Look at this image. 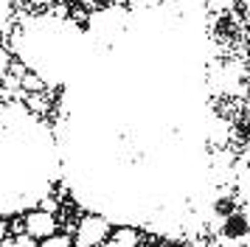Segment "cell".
<instances>
[{"mask_svg": "<svg viewBox=\"0 0 250 247\" xmlns=\"http://www.w3.org/2000/svg\"><path fill=\"white\" fill-rule=\"evenodd\" d=\"M110 222L99 213H84L73 227V247H102L110 239Z\"/></svg>", "mask_w": 250, "mask_h": 247, "instance_id": "obj_1", "label": "cell"}, {"mask_svg": "<svg viewBox=\"0 0 250 247\" xmlns=\"http://www.w3.org/2000/svg\"><path fill=\"white\" fill-rule=\"evenodd\" d=\"M23 233H28L34 242H42V239H48V236H54L59 233V219L54 216V213H48V211H31V213H25V219H23Z\"/></svg>", "mask_w": 250, "mask_h": 247, "instance_id": "obj_2", "label": "cell"}, {"mask_svg": "<svg viewBox=\"0 0 250 247\" xmlns=\"http://www.w3.org/2000/svg\"><path fill=\"white\" fill-rule=\"evenodd\" d=\"M138 242H141V236H138L135 227H118L113 239L104 242L102 247H138Z\"/></svg>", "mask_w": 250, "mask_h": 247, "instance_id": "obj_3", "label": "cell"}, {"mask_svg": "<svg viewBox=\"0 0 250 247\" xmlns=\"http://www.w3.org/2000/svg\"><path fill=\"white\" fill-rule=\"evenodd\" d=\"M233 3L236 0H203V9L208 17H225L233 11Z\"/></svg>", "mask_w": 250, "mask_h": 247, "instance_id": "obj_4", "label": "cell"}, {"mask_svg": "<svg viewBox=\"0 0 250 247\" xmlns=\"http://www.w3.org/2000/svg\"><path fill=\"white\" fill-rule=\"evenodd\" d=\"M20 90L23 93H45V82L37 76V73H31V70H25L23 76H20Z\"/></svg>", "mask_w": 250, "mask_h": 247, "instance_id": "obj_5", "label": "cell"}, {"mask_svg": "<svg viewBox=\"0 0 250 247\" xmlns=\"http://www.w3.org/2000/svg\"><path fill=\"white\" fill-rule=\"evenodd\" d=\"M14 6H17V0H0V37L9 31V25H12Z\"/></svg>", "mask_w": 250, "mask_h": 247, "instance_id": "obj_6", "label": "cell"}, {"mask_svg": "<svg viewBox=\"0 0 250 247\" xmlns=\"http://www.w3.org/2000/svg\"><path fill=\"white\" fill-rule=\"evenodd\" d=\"M37 247H73V242L65 233H54V236H48V239H42V242H37Z\"/></svg>", "mask_w": 250, "mask_h": 247, "instance_id": "obj_7", "label": "cell"}, {"mask_svg": "<svg viewBox=\"0 0 250 247\" xmlns=\"http://www.w3.org/2000/svg\"><path fill=\"white\" fill-rule=\"evenodd\" d=\"M12 62H14V56H12V51L6 48V45L0 42V79L9 73V67H12Z\"/></svg>", "mask_w": 250, "mask_h": 247, "instance_id": "obj_8", "label": "cell"}, {"mask_svg": "<svg viewBox=\"0 0 250 247\" xmlns=\"http://www.w3.org/2000/svg\"><path fill=\"white\" fill-rule=\"evenodd\" d=\"M12 247H37V242L28 233H17L12 236Z\"/></svg>", "mask_w": 250, "mask_h": 247, "instance_id": "obj_9", "label": "cell"}, {"mask_svg": "<svg viewBox=\"0 0 250 247\" xmlns=\"http://www.w3.org/2000/svg\"><path fill=\"white\" fill-rule=\"evenodd\" d=\"M57 3H62V6H65V3H73V0H57Z\"/></svg>", "mask_w": 250, "mask_h": 247, "instance_id": "obj_10", "label": "cell"}]
</instances>
